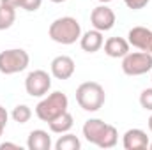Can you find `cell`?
I'll return each mask as SVG.
<instances>
[{"instance_id": "1", "label": "cell", "mask_w": 152, "mask_h": 150, "mask_svg": "<svg viewBox=\"0 0 152 150\" xmlns=\"http://www.w3.org/2000/svg\"><path fill=\"white\" fill-rule=\"evenodd\" d=\"M83 136L88 143L99 149H113L118 141V133L113 125L101 118H90L83 124Z\"/></svg>"}, {"instance_id": "2", "label": "cell", "mask_w": 152, "mask_h": 150, "mask_svg": "<svg viewBox=\"0 0 152 150\" xmlns=\"http://www.w3.org/2000/svg\"><path fill=\"white\" fill-rule=\"evenodd\" d=\"M48 36L51 41H55L58 44L69 46V44H75L81 37V25L73 16H62V18H57L55 21H51V25L48 28Z\"/></svg>"}, {"instance_id": "3", "label": "cell", "mask_w": 152, "mask_h": 150, "mask_svg": "<svg viewBox=\"0 0 152 150\" xmlns=\"http://www.w3.org/2000/svg\"><path fill=\"white\" fill-rule=\"evenodd\" d=\"M106 101L104 88L96 81H85L76 88V103L85 111H99Z\"/></svg>"}, {"instance_id": "4", "label": "cell", "mask_w": 152, "mask_h": 150, "mask_svg": "<svg viewBox=\"0 0 152 150\" xmlns=\"http://www.w3.org/2000/svg\"><path fill=\"white\" fill-rule=\"evenodd\" d=\"M69 106V99L64 92H51L46 94V97H42L36 106V115L39 120L42 122H51L53 118H57L58 115H62L64 111H67Z\"/></svg>"}, {"instance_id": "5", "label": "cell", "mask_w": 152, "mask_h": 150, "mask_svg": "<svg viewBox=\"0 0 152 150\" xmlns=\"http://www.w3.org/2000/svg\"><path fill=\"white\" fill-rule=\"evenodd\" d=\"M28 64H30V57L21 48H11L0 53V73L2 74L9 76L21 73L28 67Z\"/></svg>"}, {"instance_id": "6", "label": "cell", "mask_w": 152, "mask_h": 150, "mask_svg": "<svg viewBox=\"0 0 152 150\" xmlns=\"http://www.w3.org/2000/svg\"><path fill=\"white\" fill-rule=\"evenodd\" d=\"M152 69V53L149 51H134L127 53L122 58V71L127 76H142Z\"/></svg>"}, {"instance_id": "7", "label": "cell", "mask_w": 152, "mask_h": 150, "mask_svg": "<svg viewBox=\"0 0 152 150\" xmlns=\"http://www.w3.org/2000/svg\"><path fill=\"white\" fill-rule=\"evenodd\" d=\"M51 88V76L42 69L30 71L25 78V90L30 97H44Z\"/></svg>"}, {"instance_id": "8", "label": "cell", "mask_w": 152, "mask_h": 150, "mask_svg": "<svg viewBox=\"0 0 152 150\" xmlns=\"http://www.w3.org/2000/svg\"><path fill=\"white\" fill-rule=\"evenodd\" d=\"M90 23H92V27L96 30L108 32V30L113 28V25H115V12L106 4H101L96 9H92V12H90Z\"/></svg>"}, {"instance_id": "9", "label": "cell", "mask_w": 152, "mask_h": 150, "mask_svg": "<svg viewBox=\"0 0 152 150\" xmlns=\"http://www.w3.org/2000/svg\"><path fill=\"white\" fill-rule=\"evenodd\" d=\"M127 42L133 48H138L140 51L152 53V30L147 27H133L127 34Z\"/></svg>"}, {"instance_id": "10", "label": "cell", "mask_w": 152, "mask_h": 150, "mask_svg": "<svg viewBox=\"0 0 152 150\" xmlns=\"http://www.w3.org/2000/svg\"><path fill=\"white\" fill-rule=\"evenodd\" d=\"M50 69H51V76L57 78V79H69L71 76L75 74V60L67 55H58L51 60L50 64Z\"/></svg>"}, {"instance_id": "11", "label": "cell", "mask_w": 152, "mask_h": 150, "mask_svg": "<svg viewBox=\"0 0 152 150\" xmlns=\"http://www.w3.org/2000/svg\"><path fill=\"white\" fill-rule=\"evenodd\" d=\"M149 136L142 129H129L122 138V145L126 150H145L149 149Z\"/></svg>"}, {"instance_id": "12", "label": "cell", "mask_w": 152, "mask_h": 150, "mask_svg": "<svg viewBox=\"0 0 152 150\" xmlns=\"http://www.w3.org/2000/svg\"><path fill=\"white\" fill-rule=\"evenodd\" d=\"M103 44H104L103 32H99V30H96V28L87 30V32L81 34V37H80V46H81V50L87 51V53H96V51H99V50L103 48Z\"/></svg>"}, {"instance_id": "13", "label": "cell", "mask_w": 152, "mask_h": 150, "mask_svg": "<svg viewBox=\"0 0 152 150\" xmlns=\"http://www.w3.org/2000/svg\"><path fill=\"white\" fill-rule=\"evenodd\" d=\"M104 53L112 58H124L129 53V42L124 37H110L104 41Z\"/></svg>"}, {"instance_id": "14", "label": "cell", "mask_w": 152, "mask_h": 150, "mask_svg": "<svg viewBox=\"0 0 152 150\" xmlns=\"http://www.w3.org/2000/svg\"><path fill=\"white\" fill-rule=\"evenodd\" d=\"M51 136L42 131V129H34L30 134H28V140H27V147L28 150H50L51 149Z\"/></svg>"}, {"instance_id": "15", "label": "cell", "mask_w": 152, "mask_h": 150, "mask_svg": "<svg viewBox=\"0 0 152 150\" xmlns=\"http://www.w3.org/2000/svg\"><path fill=\"white\" fill-rule=\"evenodd\" d=\"M75 120H73V115L69 111H64L62 115H58L57 118H53L51 122H48L50 125V131L55 133V134H64V133H69L71 127H73Z\"/></svg>"}, {"instance_id": "16", "label": "cell", "mask_w": 152, "mask_h": 150, "mask_svg": "<svg viewBox=\"0 0 152 150\" xmlns=\"http://www.w3.org/2000/svg\"><path fill=\"white\" fill-rule=\"evenodd\" d=\"M16 21V7L0 2V30H7Z\"/></svg>"}, {"instance_id": "17", "label": "cell", "mask_w": 152, "mask_h": 150, "mask_svg": "<svg viewBox=\"0 0 152 150\" xmlns=\"http://www.w3.org/2000/svg\"><path fill=\"white\" fill-rule=\"evenodd\" d=\"M80 149H81V141L78 140V136L71 134V133H64L55 143V150H80Z\"/></svg>"}, {"instance_id": "18", "label": "cell", "mask_w": 152, "mask_h": 150, "mask_svg": "<svg viewBox=\"0 0 152 150\" xmlns=\"http://www.w3.org/2000/svg\"><path fill=\"white\" fill-rule=\"evenodd\" d=\"M11 117H12V120L18 122V124H27V122L32 118V110H30V106H27V104H18V106H14Z\"/></svg>"}, {"instance_id": "19", "label": "cell", "mask_w": 152, "mask_h": 150, "mask_svg": "<svg viewBox=\"0 0 152 150\" xmlns=\"http://www.w3.org/2000/svg\"><path fill=\"white\" fill-rule=\"evenodd\" d=\"M140 104H142L143 110L152 111V88L142 90V94H140Z\"/></svg>"}, {"instance_id": "20", "label": "cell", "mask_w": 152, "mask_h": 150, "mask_svg": "<svg viewBox=\"0 0 152 150\" xmlns=\"http://www.w3.org/2000/svg\"><path fill=\"white\" fill-rule=\"evenodd\" d=\"M42 0H21V9H25L27 12H34L41 7Z\"/></svg>"}, {"instance_id": "21", "label": "cell", "mask_w": 152, "mask_h": 150, "mask_svg": "<svg viewBox=\"0 0 152 150\" xmlns=\"http://www.w3.org/2000/svg\"><path fill=\"white\" fill-rule=\"evenodd\" d=\"M149 2H151V0H124V4H126L131 11H140V9H143Z\"/></svg>"}, {"instance_id": "22", "label": "cell", "mask_w": 152, "mask_h": 150, "mask_svg": "<svg viewBox=\"0 0 152 150\" xmlns=\"http://www.w3.org/2000/svg\"><path fill=\"white\" fill-rule=\"evenodd\" d=\"M7 118H9V115L5 111V108L0 106V136L4 134V129H5V125H7Z\"/></svg>"}, {"instance_id": "23", "label": "cell", "mask_w": 152, "mask_h": 150, "mask_svg": "<svg viewBox=\"0 0 152 150\" xmlns=\"http://www.w3.org/2000/svg\"><path fill=\"white\" fill-rule=\"evenodd\" d=\"M2 4H7V5H12V7H21V0H0Z\"/></svg>"}, {"instance_id": "24", "label": "cell", "mask_w": 152, "mask_h": 150, "mask_svg": "<svg viewBox=\"0 0 152 150\" xmlns=\"http://www.w3.org/2000/svg\"><path fill=\"white\" fill-rule=\"evenodd\" d=\"M5 149H16V150H20V145H16V143H2V145H0V150H5Z\"/></svg>"}, {"instance_id": "25", "label": "cell", "mask_w": 152, "mask_h": 150, "mask_svg": "<svg viewBox=\"0 0 152 150\" xmlns=\"http://www.w3.org/2000/svg\"><path fill=\"white\" fill-rule=\"evenodd\" d=\"M147 124H149V131L152 133V115L149 117V122H147Z\"/></svg>"}, {"instance_id": "26", "label": "cell", "mask_w": 152, "mask_h": 150, "mask_svg": "<svg viewBox=\"0 0 152 150\" xmlns=\"http://www.w3.org/2000/svg\"><path fill=\"white\" fill-rule=\"evenodd\" d=\"M50 2H53V4H62V2H66V0H50Z\"/></svg>"}, {"instance_id": "27", "label": "cell", "mask_w": 152, "mask_h": 150, "mask_svg": "<svg viewBox=\"0 0 152 150\" xmlns=\"http://www.w3.org/2000/svg\"><path fill=\"white\" fill-rule=\"evenodd\" d=\"M97 2H101V4H108V2H112V0H97Z\"/></svg>"}, {"instance_id": "28", "label": "cell", "mask_w": 152, "mask_h": 150, "mask_svg": "<svg viewBox=\"0 0 152 150\" xmlns=\"http://www.w3.org/2000/svg\"><path fill=\"white\" fill-rule=\"evenodd\" d=\"M149 149H151V150H152V141H149Z\"/></svg>"}, {"instance_id": "29", "label": "cell", "mask_w": 152, "mask_h": 150, "mask_svg": "<svg viewBox=\"0 0 152 150\" xmlns=\"http://www.w3.org/2000/svg\"><path fill=\"white\" fill-rule=\"evenodd\" d=\"M151 81H152V78H151Z\"/></svg>"}]
</instances>
